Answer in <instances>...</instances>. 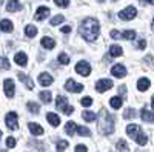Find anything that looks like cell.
<instances>
[{
  "label": "cell",
  "instance_id": "6da1fadb",
  "mask_svg": "<svg viewBox=\"0 0 154 152\" xmlns=\"http://www.w3.org/2000/svg\"><path fill=\"white\" fill-rule=\"evenodd\" d=\"M100 32V25L96 19H85L82 26H80V34L86 42H94Z\"/></svg>",
  "mask_w": 154,
  "mask_h": 152
},
{
  "label": "cell",
  "instance_id": "7a4b0ae2",
  "mask_svg": "<svg viewBox=\"0 0 154 152\" xmlns=\"http://www.w3.org/2000/svg\"><path fill=\"white\" fill-rule=\"evenodd\" d=\"M99 117H100L99 118V129H100V132L103 135L112 134V131H114V117L109 115V112L105 108L100 109Z\"/></svg>",
  "mask_w": 154,
  "mask_h": 152
},
{
  "label": "cell",
  "instance_id": "3957f363",
  "mask_svg": "<svg viewBox=\"0 0 154 152\" xmlns=\"http://www.w3.org/2000/svg\"><path fill=\"white\" fill-rule=\"evenodd\" d=\"M56 108H57L59 111H62V112H65L66 115L72 114V111H74V108L68 105L66 97H63V95H59V97L56 98Z\"/></svg>",
  "mask_w": 154,
  "mask_h": 152
},
{
  "label": "cell",
  "instance_id": "277c9868",
  "mask_svg": "<svg viewBox=\"0 0 154 152\" xmlns=\"http://www.w3.org/2000/svg\"><path fill=\"white\" fill-rule=\"evenodd\" d=\"M5 123L8 126L9 131H16L19 128V123H17V114L16 112H8L6 117H5Z\"/></svg>",
  "mask_w": 154,
  "mask_h": 152
},
{
  "label": "cell",
  "instance_id": "5b68a950",
  "mask_svg": "<svg viewBox=\"0 0 154 152\" xmlns=\"http://www.w3.org/2000/svg\"><path fill=\"white\" fill-rule=\"evenodd\" d=\"M137 16V9L134 8V6H128V8H125V9H122L120 12H119V19H122V20H133L134 17Z\"/></svg>",
  "mask_w": 154,
  "mask_h": 152
},
{
  "label": "cell",
  "instance_id": "8992f818",
  "mask_svg": "<svg viewBox=\"0 0 154 152\" xmlns=\"http://www.w3.org/2000/svg\"><path fill=\"white\" fill-rule=\"evenodd\" d=\"M75 72L80 74V75H83V77H86V75L91 74V66H89L88 61L82 60V61H79V63L75 65Z\"/></svg>",
  "mask_w": 154,
  "mask_h": 152
},
{
  "label": "cell",
  "instance_id": "52a82bcc",
  "mask_svg": "<svg viewBox=\"0 0 154 152\" xmlns=\"http://www.w3.org/2000/svg\"><path fill=\"white\" fill-rule=\"evenodd\" d=\"M65 89H66L68 92H80V91H83V86H82L80 83L74 82L72 79H68L66 83H65Z\"/></svg>",
  "mask_w": 154,
  "mask_h": 152
},
{
  "label": "cell",
  "instance_id": "ba28073f",
  "mask_svg": "<svg viewBox=\"0 0 154 152\" xmlns=\"http://www.w3.org/2000/svg\"><path fill=\"white\" fill-rule=\"evenodd\" d=\"M112 88V82L109 79H103V80H99L96 83V91L97 92H105L108 89H111Z\"/></svg>",
  "mask_w": 154,
  "mask_h": 152
},
{
  "label": "cell",
  "instance_id": "9c48e42d",
  "mask_svg": "<svg viewBox=\"0 0 154 152\" xmlns=\"http://www.w3.org/2000/svg\"><path fill=\"white\" fill-rule=\"evenodd\" d=\"M3 89H5V94L8 98H11L12 95H14V91H16V86H14V82H12L11 79H6L3 82Z\"/></svg>",
  "mask_w": 154,
  "mask_h": 152
},
{
  "label": "cell",
  "instance_id": "30bf717a",
  "mask_svg": "<svg viewBox=\"0 0 154 152\" xmlns=\"http://www.w3.org/2000/svg\"><path fill=\"white\" fill-rule=\"evenodd\" d=\"M111 74L114 75V77L122 79V77H125V75H126V69H125V66H123V65L117 63V65H114V66L111 68Z\"/></svg>",
  "mask_w": 154,
  "mask_h": 152
},
{
  "label": "cell",
  "instance_id": "8fae6325",
  "mask_svg": "<svg viewBox=\"0 0 154 152\" xmlns=\"http://www.w3.org/2000/svg\"><path fill=\"white\" fill-rule=\"evenodd\" d=\"M49 16V8H46V6H40V8H37V11H35V20H45L46 17Z\"/></svg>",
  "mask_w": 154,
  "mask_h": 152
},
{
  "label": "cell",
  "instance_id": "7c38bea8",
  "mask_svg": "<svg viewBox=\"0 0 154 152\" xmlns=\"http://www.w3.org/2000/svg\"><path fill=\"white\" fill-rule=\"evenodd\" d=\"M53 77L48 74V72H42L40 75H38V83H40L42 86H49V85H53Z\"/></svg>",
  "mask_w": 154,
  "mask_h": 152
},
{
  "label": "cell",
  "instance_id": "4fadbf2b",
  "mask_svg": "<svg viewBox=\"0 0 154 152\" xmlns=\"http://www.w3.org/2000/svg\"><path fill=\"white\" fill-rule=\"evenodd\" d=\"M140 117H142L143 121H148V123H154V112H151L149 109L143 108L140 111Z\"/></svg>",
  "mask_w": 154,
  "mask_h": 152
},
{
  "label": "cell",
  "instance_id": "5bb4252c",
  "mask_svg": "<svg viewBox=\"0 0 154 152\" xmlns=\"http://www.w3.org/2000/svg\"><path fill=\"white\" fill-rule=\"evenodd\" d=\"M46 120H48V123H49L51 126H54V128H57V126L60 124L59 115H57V114H53V112H48V114H46Z\"/></svg>",
  "mask_w": 154,
  "mask_h": 152
},
{
  "label": "cell",
  "instance_id": "9a60e30c",
  "mask_svg": "<svg viewBox=\"0 0 154 152\" xmlns=\"http://www.w3.org/2000/svg\"><path fill=\"white\" fill-rule=\"evenodd\" d=\"M40 45L45 49H54L56 48V40L51 39V37H43V39L40 40Z\"/></svg>",
  "mask_w": 154,
  "mask_h": 152
},
{
  "label": "cell",
  "instance_id": "2e32d148",
  "mask_svg": "<svg viewBox=\"0 0 154 152\" xmlns=\"http://www.w3.org/2000/svg\"><path fill=\"white\" fill-rule=\"evenodd\" d=\"M28 129L32 135H42L43 134V128L37 123H28Z\"/></svg>",
  "mask_w": 154,
  "mask_h": 152
},
{
  "label": "cell",
  "instance_id": "e0dca14e",
  "mask_svg": "<svg viewBox=\"0 0 154 152\" xmlns=\"http://www.w3.org/2000/svg\"><path fill=\"white\" fill-rule=\"evenodd\" d=\"M151 86V82L146 79V77H142V79H139V82H137V89L139 91H142V92H145L148 88Z\"/></svg>",
  "mask_w": 154,
  "mask_h": 152
},
{
  "label": "cell",
  "instance_id": "ac0fdd59",
  "mask_svg": "<svg viewBox=\"0 0 154 152\" xmlns=\"http://www.w3.org/2000/svg\"><path fill=\"white\" fill-rule=\"evenodd\" d=\"M12 28H14V25H12L11 20L8 19H3L2 22H0V31H3V32H11Z\"/></svg>",
  "mask_w": 154,
  "mask_h": 152
},
{
  "label": "cell",
  "instance_id": "d6986e66",
  "mask_svg": "<svg viewBox=\"0 0 154 152\" xmlns=\"http://www.w3.org/2000/svg\"><path fill=\"white\" fill-rule=\"evenodd\" d=\"M134 140L137 142V145H140V146H145L146 143H148V138H146V135H145V132L142 131V128H140V131L137 132V135L134 137Z\"/></svg>",
  "mask_w": 154,
  "mask_h": 152
},
{
  "label": "cell",
  "instance_id": "ffe728a7",
  "mask_svg": "<svg viewBox=\"0 0 154 152\" xmlns=\"http://www.w3.org/2000/svg\"><path fill=\"white\" fill-rule=\"evenodd\" d=\"M6 9L9 12H16V11H20L22 9V5H20L19 0H9L8 5H6Z\"/></svg>",
  "mask_w": 154,
  "mask_h": 152
},
{
  "label": "cell",
  "instance_id": "44dd1931",
  "mask_svg": "<svg viewBox=\"0 0 154 152\" xmlns=\"http://www.w3.org/2000/svg\"><path fill=\"white\" fill-rule=\"evenodd\" d=\"M14 61L17 63L19 66H25L28 63V57H26V54H25V52H17L16 57H14Z\"/></svg>",
  "mask_w": 154,
  "mask_h": 152
},
{
  "label": "cell",
  "instance_id": "7402d4cb",
  "mask_svg": "<svg viewBox=\"0 0 154 152\" xmlns=\"http://www.w3.org/2000/svg\"><path fill=\"white\" fill-rule=\"evenodd\" d=\"M122 54H123V49L119 45H111V48H109V55L111 57H120Z\"/></svg>",
  "mask_w": 154,
  "mask_h": 152
},
{
  "label": "cell",
  "instance_id": "603a6c76",
  "mask_svg": "<svg viewBox=\"0 0 154 152\" xmlns=\"http://www.w3.org/2000/svg\"><path fill=\"white\" fill-rule=\"evenodd\" d=\"M139 131H140V128H139L137 124H128V126H126V134L130 135V137H133V138L137 135Z\"/></svg>",
  "mask_w": 154,
  "mask_h": 152
},
{
  "label": "cell",
  "instance_id": "cb8c5ba5",
  "mask_svg": "<svg viewBox=\"0 0 154 152\" xmlns=\"http://www.w3.org/2000/svg\"><path fill=\"white\" fill-rule=\"evenodd\" d=\"M109 103H111V108L112 109H119L122 106V103H123V100H122V97H112L109 100Z\"/></svg>",
  "mask_w": 154,
  "mask_h": 152
},
{
  "label": "cell",
  "instance_id": "d4e9b609",
  "mask_svg": "<svg viewBox=\"0 0 154 152\" xmlns=\"http://www.w3.org/2000/svg\"><path fill=\"white\" fill-rule=\"evenodd\" d=\"M65 131H66L68 135H74V132L77 131V124L74 121H68L66 126H65Z\"/></svg>",
  "mask_w": 154,
  "mask_h": 152
},
{
  "label": "cell",
  "instance_id": "484cf974",
  "mask_svg": "<svg viewBox=\"0 0 154 152\" xmlns=\"http://www.w3.org/2000/svg\"><path fill=\"white\" fill-rule=\"evenodd\" d=\"M38 97H40V100L43 101V103H49V101L53 100V94L48 92V91H42L40 94H38Z\"/></svg>",
  "mask_w": 154,
  "mask_h": 152
},
{
  "label": "cell",
  "instance_id": "4316f807",
  "mask_svg": "<svg viewBox=\"0 0 154 152\" xmlns=\"http://www.w3.org/2000/svg\"><path fill=\"white\" fill-rule=\"evenodd\" d=\"M19 79L23 82V83H26V86H28V89H32L34 88V85H32V82H31V79L29 77H26L23 72H19Z\"/></svg>",
  "mask_w": 154,
  "mask_h": 152
},
{
  "label": "cell",
  "instance_id": "83f0119b",
  "mask_svg": "<svg viewBox=\"0 0 154 152\" xmlns=\"http://www.w3.org/2000/svg\"><path fill=\"white\" fill-rule=\"evenodd\" d=\"M82 117H83V120L85 121H94L96 120V114L94 112H91V111H83V114H82Z\"/></svg>",
  "mask_w": 154,
  "mask_h": 152
},
{
  "label": "cell",
  "instance_id": "f1b7e54d",
  "mask_svg": "<svg viewBox=\"0 0 154 152\" xmlns=\"http://www.w3.org/2000/svg\"><path fill=\"white\" fill-rule=\"evenodd\" d=\"M25 34H26V37H35L37 28L34 26V25H28V26L25 28Z\"/></svg>",
  "mask_w": 154,
  "mask_h": 152
},
{
  "label": "cell",
  "instance_id": "f546056e",
  "mask_svg": "<svg viewBox=\"0 0 154 152\" xmlns=\"http://www.w3.org/2000/svg\"><path fill=\"white\" fill-rule=\"evenodd\" d=\"M136 31H133V29H128V31H123V34H122V39H126V40H134L136 39Z\"/></svg>",
  "mask_w": 154,
  "mask_h": 152
},
{
  "label": "cell",
  "instance_id": "4dcf8cb0",
  "mask_svg": "<svg viewBox=\"0 0 154 152\" xmlns=\"http://www.w3.org/2000/svg\"><path fill=\"white\" fill-rule=\"evenodd\" d=\"M26 108H28V111L32 112V114H38V112H40V106H38L37 103H34V101H29V103L26 105Z\"/></svg>",
  "mask_w": 154,
  "mask_h": 152
},
{
  "label": "cell",
  "instance_id": "1f68e13d",
  "mask_svg": "<svg viewBox=\"0 0 154 152\" xmlns=\"http://www.w3.org/2000/svg\"><path fill=\"white\" fill-rule=\"evenodd\" d=\"M77 134L82 135V137H89V135H91L89 129H88V128H85V126H77Z\"/></svg>",
  "mask_w": 154,
  "mask_h": 152
},
{
  "label": "cell",
  "instance_id": "d6a6232c",
  "mask_svg": "<svg viewBox=\"0 0 154 152\" xmlns=\"http://www.w3.org/2000/svg\"><path fill=\"white\" fill-rule=\"evenodd\" d=\"M123 117H125L126 120H133V118L136 117V111H134L133 108H128V109L123 112Z\"/></svg>",
  "mask_w": 154,
  "mask_h": 152
},
{
  "label": "cell",
  "instance_id": "836d02e7",
  "mask_svg": "<svg viewBox=\"0 0 154 152\" xmlns=\"http://www.w3.org/2000/svg\"><path fill=\"white\" fill-rule=\"evenodd\" d=\"M0 69L2 71H8L9 69V61L6 57H0Z\"/></svg>",
  "mask_w": 154,
  "mask_h": 152
},
{
  "label": "cell",
  "instance_id": "e575fe53",
  "mask_svg": "<svg viewBox=\"0 0 154 152\" xmlns=\"http://www.w3.org/2000/svg\"><path fill=\"white\" fill-rule=\"evenodd\" d=\"M59 63H60V65H68V63H69V57H68V54L60 52V54H59Z\"/></svg>",
  "mask_w": 154,
  "mask_h": 152
},
{
  "label": "cell",
  "instance_id": "d590c367",
  "mask_svg": "<svg viewBox=\"0 0 154 152\" xmlns=\"http://www.w3.org/2000/svg\"><path fill=\"white\" fill-rule=\"evenodd\" d=\"M63 20H65V17H63V16H56V17H53V19H51V26H56V25H60Z\"/></svg>",
  "mask_w": 154,
  "mask_h": 152
},
{
  "label": "cell",
  "instance_id": "8d00e7d4",
  "mask_svg": "<svg viewBox=\"0 0 154 152\" xmlns=\"http://www.w3.org/2000/svg\"><path fill=\"white\" fill-rule=\"evenodd\" d=\"M117 149H119L120 152H128V145H126V142H125V140H119V142H117Z\"/></svg>",
  "mask_w": 154,
  "mask_h": 152
},
{
  "label": "cell",
  "instance_id": "74e56055",
  "mask_svg": "<svg viewBox=\"0 0 154 152\" xmlns=\"http://www.w3.org/2000/svg\"><path fill=\"white\" fill-rule=\"evenodd\" d=\"M66 148H68V142H65V140H60L57 143V152H63Z\"/></svg>",
  "mask_w": 154,
  "mask_h": 152
},
{
  "label": "cell",
  "instance_id": "f35d334b",
  "mask_svg": "<svg viewBox=\"0 0 154 152\" xmlns=\"http://www.w3.org/2000/svg\"><path fill=\"white\" fill-rule=\"evenodd\" d=\"M54 3L60 8H66L69 5V0H54Z\"/></svg>",
  "mask_w": 154,
  "mask_h": 152
},
{
  "label": "cell",
  "instance_id": "ab89813d",
  "mask_svg": "<svg viewBox=\"0 0 154 152\" xmlns=\"http://www.w3.org/2000/svg\"><path fill=\"white\" fill-rule=\"evenodd\" d=\"M80 103H82L83 106H91V105H93V98H91V97H83Z\"/></svg>",
  "mask_w": 154,
  "mask_h": 152
},
{
  "label": "cell",
  "instance_id": "60d3db41",
  "mask_svg": "<svg viewBox=\"0 0 154 152\" xmlns=\"http://www.w3.org/2000/svg\"><path fill=\"white\" fill-rule=\"evenodd\" d=\"M6 146H8V148H16V138L8 137V138H6Z\"/></svg>",
  "mask_w": 154,
  "mask_h": 152
},
{
  "label": "cell",
  "instance_id": "b9f144b4",
  "mask_svg": "<svg viewBox=\"0 0 154 152\" xmlns=\"http://www.w3.org/2000/svg\"><path fill=\"white\" fill-rule=\"evenodd\" d=\"M75 152H88V148L85 145H79V146H75Z\"/></svg>",
  "mask_w": 154,
  "mask_h": 152
},
{
  "label": "cell",
  "instance_id": "7bdbcfd3",
  "mask_svg": "<svg viewBox=\"0 0 154 152\" xmlns=\"http://www.w3.org/2000/svg\"><path fill=\"white\" fill-rule=\"evenodd\" d=\"M137 48H139V49H145V48H146V40H140V42L137 43Z\"/></svg>",
  "mask_w": 154,
  "mask_h": 152
},
{
  "label": "cell",
  "instance_id": "ee69618b",
  "mask_svg": "<svg viewBox=\"0 0 154 152\" xmlns=\"http://www.w3.org/2000/svg\"><path fill=\"white\" fill-rule=\"evenodd\" d=\"M111 37H112V39H119V37H122V34H119V31H111Z\"/></svg>",
  "mask_w": 154,
  "mask_h": 152
},
{
  "label": "cell",
  "instance_id": "f6af8a7d",
  "mask_svg": "<svg viewBox=\"0 0 154 152\" xmlns=\"http://www.w3.org/2000/svg\"><path fill=\"white\" fill-rule=\"evenodd\" d=\"M60 32H63V34H69V32H71V26H63V28L60 29Z\"/></svg>",
  "mask_w": 154,
  "mask_h": 152
},
{
  "label": "cell",
  "instance_id": "bcb514c9",
  "mask_svg": "<svg viewBox=\"0 0 154 152\" xmlns=\"http://www.w3.org/2000/svg\"><path fill=\"white\" fill-rule=\"evenodd\" d=\"M125 91H126V86H120V88H119V92H120V95H125Z\"/></svg>",
  "mask_w": 154,
  "mask_h": 152
},
{
  "label": "cell",
  "instance_id": "7dc6e473",
  "mask_svg": "<svg viewBox=\"0 0 154 152\" xmlns=\"http://www.w3.org/2000/svg\"><path fill=\"white\" fill-rule=\"evenodd\" d=\"M151 106L154 108V95H152V98H151Z\"/></svg>",
  "mask_w": 154,
  "mask_h": 152
},
{
  "label": "cell",
  "instance_id": "c3c4849f",
  "mask_svg": "<svg viewBox=\"0 0 154 152\" xmlns=\"http://www.w3.org/2000/svg\"><path fill=\"white\" fill-rule=\"evenodd\" d=\"M146 2H148L149 5H154V0H146Z\"/></svg>",
  "mask_w": 154,
  "mask_h": 152
},
{
  "label": "cell",
  "instance_id": "681fc988",
  "mask_svg": "<svg viewBox=\"0 0 154 152\" xmlns=\"http://www.w3.org/2000/svg\"><path fill=\"white\" fill-rule=\"evenodd\" d=\"M152 29H154V19H152Z\"/></svg>",
  "mask_w": 154,
  "mask_h": 152
},
{
  "label": "cell",
  "instance_id": "f907efd6",
  "mask_svg": "<svg viewBox=\"0 0 154 152\" xmlns=\"http://www.w3.org/2000/svg\"><path fill=\"white\" fill-rule=\"evenodd\" d=\"M2 3H3V0H0V5H2Z\"/></svg>",
  "mask_w": 154,
  "mask_h": 152
},
{
  "label": "cell",
  "instance_id": "816d5d0a",
  "mask_svg": "<svg viewBox=\"0 0 154 152\" xmlns=\"http://www.w3.org/2000/svg\"><path fill=\"white\" fill-rule=\"evenodd\" d=\"M0 138H2V131H0Z\"/></svg>",
  "mask_w": 154,
  "mask_h": 152
},
{
  "label": "cell",
  "instance_id": "f5cc1de1",
  "mask_svg": "<svg viewBox=\"0 0 154 152\" xmlns=\"http://www.w3.org/2000/svg\"><path fill=\"white\" fill-rule=\"evenodd\" d=\"M99 2H105V0H99Z\"/></svg>",
  "mask_w": 154,
  "mask_h": 152
}]
</instances>
